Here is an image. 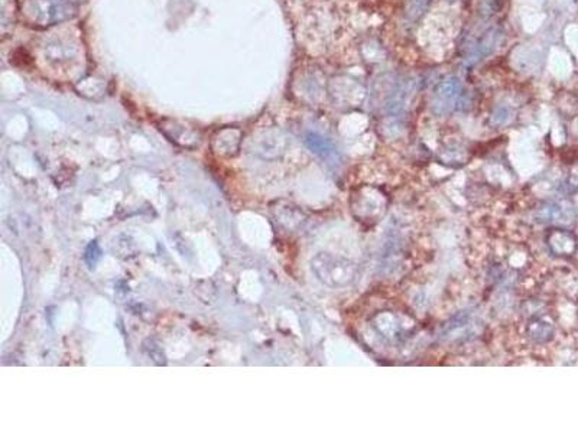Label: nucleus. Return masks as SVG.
Returning a JSON list of instances; mask_svg holds the SVG:
<instances>
[{
  "instance_id": "nucleus-5",
  "label": "nucleus",
  "mask_w": 578,
  "mask_h": 433,
  "mask_svg": "<svg viewBox=\"0 0 578 433\" xmlns=\"http://www.w3.org/2000/svg\"><path fill=\"white\" fill-rule=\"evenodd\" d=\"M462 95V83L459 78L448 77L436 90L434 95V111L437 114H445L455 107Z\"/></svg>"
},
{
  "instance_id": "nucleus-8",
  "label": "nucleus",
  "mask_w": 578,
  "mask_h": 433,
  "mask_svg": "<svg viewBox=\"0 0 578 433\" xmlns=\"http://www.w3.org/2000/svg\"><path fill=\"white\" fill-rule=\"evenodd\" d=\"M305 142H307V146L311 149V152H314L320 158L325 160H334L337 158V151L334 148V144L328 139L317 133H309L307 135Z\"/></svg>"
},
{
  "instance_id": "nucleus-11",
  "label": "nucleus",
  "mask_w": 578,
  "mask_h": 433,
  "mask_svg": "<svg viewBox=\"0 0 578 433\" xmlns=\"http://www.w3.org/2000/svg\"><path fill=\"white\" fill-rule=\"evenodd\" d=\"M100 257H102V250L98 242H91L88 247L86 249V254H84V260L88 264V268L93 269L95 266V263L100 260Z\"/></svg>"
},
{
  "instance_id": "nucleus-2",
  "label": "nucleus",
  "mask_w": 578,
  "mask_h": 433,
  "mask_svg": "<svg viewBox=\"0 0 578 433\" xmlns=\"http://www.w3.org/2000/svg\"><path fill=\"white\" fill-rule=\"evenodd\" d=\"M76 5L68 0H27L23 12L29 22L38 27H53L77 15Z\"/></svg>"
},
{
  "instance_id": "nucleus-6",
  "label": "nucleus",
  "mask_w": 578,
  "mask_h": 433,
  "mask_svg": "<svg viewBox=\"0 0 578 433\" xmlns=\"http://www.w3.org/2000/svg\"><path fill=\"white\" fill-rule=\"evenodd\" d=\"M286 148V139L282 133L279 132H267L263 133L257 140H256V152L257 156L263 159H276L279 158Z\"/></svg>"
},
{
  "instance_id": "nucleus-12",
  "label": "nucleus",
  "mask_w": 578,
  "mask_h": 433,
  "mask_svg": "<svg viewBox=\"0 0 578 433\" xmlns=\"http://www.w3.org/2000/svg\"><path fill=\"white\" fill-rule=\"evenodd\" d=\"M68 2H71L72 5H76V6H79V5H81L84 0H68Z\"/></svg>"
},
{
  "instance_id": "nucleus-7",
  "label": "nucleus",
  "mask_w": 578,
  "mask_h": 433,
  "mask_svg": "<svg viewBox=\"0 0 578 433\" xmlns=\"http://www.w3.org/2000/svg\"><path fill=\"white\" fill-rule=\"evenodd\" d=\"M373 328L388 341L399 340L403 334V325L391 310H382L373 318Z\"/></svg>"
},
{
  "instance_id": "nucleus-9",
  "label": "nucleus",
  "mask_w": 578,
  "mask_h": 433,
  "mask_svg": "<svg viewBox=\"0 0 578 433\" xmlns=\"http://www.w3.org/2000/svg\"><path fill=\"white\" fill-rule=\"evenodd\" d=\"M526 334L535 343H546L552 338L553 327L544 318H532L526 325Z\"/></svg>"
},
{
  "instance_id": "nucleus-4",
  "label": "nucleus",
  "mask_w": 578,
  "mask_h": 433,
  "mask_svg": "<svg viewBox=\"0 0 578 433\" xmlns=\"http://www.w3.org/2000/svg\"><path fill=\"white\" fill-rule=\"evenodd\" d=\"M243 132L238 128H224L211 137V149L219 158H234L242 149Z\"/></svg>"
},
{
  "instance_id": "nucleus-3",
  "label": "nucleus",
  "mask_w": 578,
  "mask_h": 433,
  "mask_svg": "<svg viewBox=\"0 0 578 433\" xmlns=\"http://www.w3.org/2000/svg\"><path fill=\"white\" fill-rule=\"evenodd\" d=\"M159 130L171 142L185 149L199 148L201 143V135L199 130L188 128L184 123L177 122V120L173 118L161 120Z\"/></svg>"
},
{
  "instance_id": "nucleus-1",
  "label": "nucleus",
  "mask_w": 578,
  "mask_h": 433,
  "mask_svg": "<svg viewBox=\"0 0 578 433\" xmlns=\"http://www.w3.org/2000/svg\"><path fill=\"white\" fill-rule=\"evenodd\" d=\"M309 268L320 283L331 289L349 287L360 276V268L354 260L330 252H320L312 256Z\"/></svg>"
},
{
  "instance_id": "nucleus-10",
  "label": "nucleus",
  "mask_w": 578,
  "mask_h": 433,
  "mask_svg": "<svg viewBox=\"0 0 578 433\" xmlns=\"http://www.w3.org/2000/svg\"><path fill=\"white\" fill-rule=\"evenodd\" d=\"M16 15H18L16 0H2V31L4 34H6V31L15 25Z\"/></svg>"
}]
</instances>
